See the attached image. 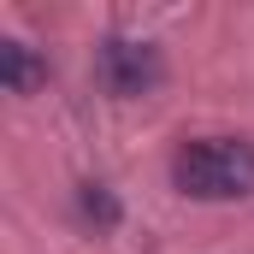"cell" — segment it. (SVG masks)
<instances>
[{
  "mask_svg": "<svg viewBox=\"0 0 254 254\" xmlns=\"http://www.w3.org/2000/svg\"><path fill=\"white\" fill-rule=\"evenodd\" d=\"M172 184L195 201L254 195V142H243V136H195L172 160Z\"/></svg>",
  "mask_w": 254,
  "mask_h": 254,
  "instance_id": "obj_1",
  "label": "cell"
},
{
  "mask_svg": "<svg viewBox=\"0 0 254 254\" xmlns=\"http://www.w3.org/2000/svg\"><path fill=\"white\" fill-rule=\"evenodd\" d=\"M95 77H101V89H107V95H119V101H142V95H154V89H160L166 65H160V48H154V42L107 36V42H101V54H95Z\"/></svg>",
  "mask_w": 254,
  "mask_h": 254,
  "instance_id": "obj_2",
  "label": "cell"
},
{
  "mask_svg": "<svg viewBox=\"0 0 254 254\" xmlns=\"http://www.w3.org/2000/svg\"><path fill=\"white\" fill-rule=\"evenodd\" d=\"M0 77H6L12 95H36V89L48 83V65L36 60L24 42H0Z\"/></svg>",
  "mask_w": 254,
  "mask_h": 254,
  "instance_id": "obj_3",
  "label": "cell"
},
{
  "mask_svg": "<svg viewBox=\"0 0 254 254\" xmlns=\"http://www.w3.org/2000/svg\"><path fill=\"white\" fill-rule=\"evenodd\" d=\"M77 213H83V219H95L101 231H113V225H119V201L101 190V184H83V190H77Z\"/></svg>",
  "mask_w": 254,
  "mask_h": 254,
  "instance_id": "obj_4",
  "label": "cell"
}]
</instances>
